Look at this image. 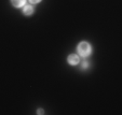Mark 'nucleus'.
<instances>
[{
	"instance_id": "obj_2",
	"label": "nucleus",
	"mask_w": 122,
	"mask_h": 115,
	"mask_svg": "<svg viewBox=\"0 0 122 115\" xmlns=\"http://www.w3.org/2000/svg\"><path fill=\"white\" fill-rule=\"evenodd\" d=\"M67 60H68V62L70 64H79V61H80V59H79V57L77 55H75V54H71V55H69L68 58H67Z\"/></svg>"
},
{
	"instance_id": "obj_1",
	"label": "nucleus",
	"mask_w": 122,
	"mask_h": 115,
	"mask_svg": "<svg viewBox=\"0 0 122 115\" xmlns=\"http://www.w3.org/2000/svg\"><path fill=\"white\" fill-rule=\"evenodd\" d=\"M78 52L81 56L86 57L91 54V46L88 42H81L78 46Z\"/></svg>"
},
{
	"instance_id": "obj_5",
	"label": "nucleus",
	"mask_w": 122,
	"mask_h": 115,
	"mask_svg": "<svg viewBox=\"0 0 122 115\" xmlns=\"http://www.w3.org/2000/svg\"><path fill=\"white\" fill-rule=\"evenodd\" d=\"M29 1H30L31 3H39L41 0H29Z\"/></svg>"
},
{
	"instance_id": "obj_7",
	"label": "nucleus",
	"mask_w": 122,
	"mask_h": 115,
	"mask_svg": "<svg viewBox=\"0 0 122 115\" xmlns=\"http://www.w3.org/2000/svg\"><path fill=\"white\" fill-rule=\"evenodd\" d=\"M38 113H39V114H43V110H42V109H39V110H38Z\"/></svg>"
},
{
	"instance_id": "obj_3",
	"label": "nucleus",
	"mask_w": 122,
	"mask_h": 115,
	"mask_svg": "<svg viewBox=\"0 0 122 115\" xmlns=\"http://www.w3.org/2000/svg\"><path fill=\"white\" fill-rule=\"evenodd\" d=\"M23 11L25 15H31L34 13V8H32V5H25Z\"/></svg>"
},
{
	"instance_id": "obj_4",
	"label": "nucleus",
	"mask_w": 122,
	"mask_h": 115,
	"mask_svg": "<svg viewBox=\"0 0 122 115\" xmlns=\"http://www.w3.org/2000/svg\"><path fill=\"white\" fill-rule=\"evenodd\" d=\"M11 2L15 8H21L26 2V0H11Z\"/></svg>"
},
{
	"instance_id": "obj_6",
	"label": "nucleus",
	"mask_w": 122,
	"mask_h": 115,
	"mask_svg": "<svg viewBox=\"0 0 122 115\" xmlns=\"http://www.w3.org/2000/svg\"><path fill=\"white\" fill-rule=\"evenodd\" d=\"M88 66H89V64H86V62H83V64H82V69H85V68H86V67H88Z\"/></svg>"
}]
</instances>
